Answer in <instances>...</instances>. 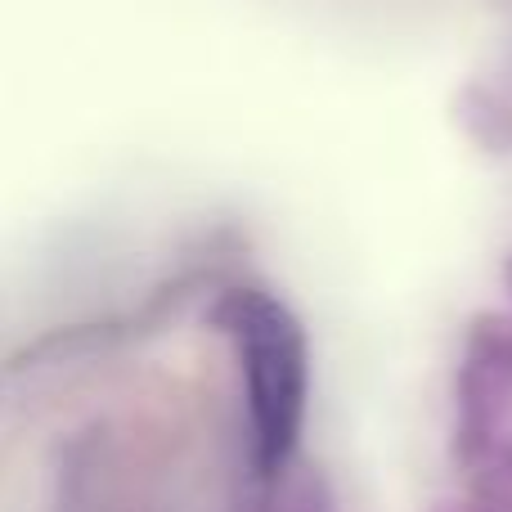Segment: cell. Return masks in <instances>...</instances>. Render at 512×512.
I'll return each mask as SVG.
<instances>
[{
	"label": "cell",
	"instance_id": "cell-1",
	"mask_svg": "<svg viewBox=\"0 0 512 512\" xmlns=\"http://www.w3.org/2000/svg\"><path fill=\"white\" fill-rule=\"evenodd\" d=\"M230 328L239 337L243 373H248V409L256 459L265 468L292 450L301 423V391H306V351L292 315L270 297L243 292L230 306Z\"/></svg>",
	"mask_w": 512,
	"mask_h": 512
}]
</instances>
